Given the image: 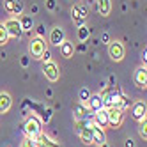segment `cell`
I'll return each instance as SVG.
<instances>
[{"label": "cell", "instance_id": "1", "mask_svg": "<svg viewBox=\"0 0 147 147\" xmlns=\"http://www.w3.org/2000/svg\"><path fill=\"white\" fill-rule=\"evenodd\" d=\"M103 105L105 108H112V107H117V108H128L129 107V101L128 98H124L119 90H110L107 96H103Z\"/></svg>", "mask_w": 147, "mask_h": 147}, {"label": "cell", "instance_id": "2", "mask_svg": "<svg viewBox=\"0 0 147 147\" xmlns=\"http://www.w3.org/2000/svg\"><path fill=\"white\" fill-rule=\"evenodd\" d=\"M41 128H43V124H41V121L36 117V115H30V117L25 121V135L28 136V138H36V136L41 133Z\"/></svg>", "mask_w": 147, "mask_h": 147}, {"label": "cell", "instance_id": "3", "mask_svg": "<svg viewBox=\"0 0 147 147\" xmlns=\"http://www.w3.org/2000/svg\"><path fill=\"white\" fill-rule=\"evenodd\" d=\"M107 115H108V124L112 128H119L122 124V119H124V110L112 107V108H107Z\"/></svg>", "mask_w": 147, "mask_h": 147}, {"label": "cell", "instance_id": "4", "mask_svg": "<svg viewBox=\"0 0 147 147\" xmlns=\"http://www.w3.org/2000/svg\"><path fill=\"white\" fill-rule=\"evenodd\" d=\"M28 50H30V55H32L34 59H41L43 51L46 50V43H45V39L41 37V36L34 37L32 41H30V45H28Z\"/></svg>", "mask_w": 147, "mask_h": 147}, {"label": "cell", "instance_id": "5", "mask_svg": "<svg viewBox=\"0 0 147 147\" xmlns=\"http://www.w3.org/2000/svg\"><path fill=\"white\" fill-rule=\"evenodd\" d=\"M4 25H5V28H7L9 37H16V39H20V37L23 36V28H22V25H20V20L11 18V20H7Z\"/></svg>", "mask_w": 147, "mask_h": 147}, {"label": "cell", "instance_id": "6", "mask_svg": "<svg viewBox=\"0 0 147 147\" xmlns=\"http://www.w3.org/2000/svg\"><path fill=\"white\" fill-rule=\"evenodd\" d=\"M108 53H110L112 60L121 62L124 59V46H122V43H119V41H112L110 46H108Z\"/></svg>", "mask_w": 147, "mask_h": 147}, {"label": "cell", "instance_id": "7", "mask_svg": "<svg viewBox=\"0 0 147 147\" xmlns=\"http://www.w3.org/2000/svg\"><path fill=\"white\" fill-rule=\"evenodd\" d=\"M43 71H45V76L50 82H57L59 76H60V71H59L57 64H53V62H45V64H43Z\"/></svg>", "mask_w": 147, "mask_h": 147}, {"label": "cell", "instance_id": "8", "mask_svg": "<svg viewBox=\"0 0 147 147\" xmlns=\"http://www.w3.org/2000/svg\"><path fill=\"white\" fill-rule=\"evenodd\" d=\"M66 41V34H64V28L60 27H55L53 30L50 32V45L53 46H60L62 43Z\"/></svg>", "mask_w": 147, "mask_h": 147}, {"label": "cell", "instance_id": "9", "mask_svg": "<svg viewBox=\"0 0 147 147\" xmlns=\"http://www.w3.org/2000/svg\"><path fill=\"white\" fill-rule=\"evenodd\" d=\"M34 144H36V147H62L60 144H57V142L51 140L50 136H46L43 131H41L36 138H34Z\"/></svg>", "mask_w": 147, "mask_h": 147}, {"label": "cell", "instance_id": "10", "mask_svg": "<svg viewBox=\"0 0 147 147\" xmlns=\"http://www.w3.org/2000/svg\"><path fill=\"white\" fill-rule=\"evenodd\" d=\"M87 108H89V112H98V110L105 108V105H103V96H101V94L89 96V99H87Z\"/></svg>", "mask_w": 147, "mask_h": 147}, {"label": "cell", "instance_id": "11", "mask_svg": "<svg viewBox=\"0 0 147 147\" xmlns=\"http://www.w3.org/2000/svg\"><path fill=\"white\" fill-rule=\"evenodd\" d=\"M90 129H92V144L101 145V144L107 142V136H105L103 128H99V126H96V124L92 122V124H90Z\"/></svg>", "mask_w": 147, "mask_h": 147}, {"label": "cell", "instance_id": "12", "mask_svg": "<svg viewBox=\"0 0 147 147\" xmlns=\"http://www.w3.org/2000/svg\"><path fill=\"white\" fill-rule=\"evenodd\" d=\"M94 124L99 128H107L108 126V115H107V108H101L98 112H94Z\"/></svg>", "mask_w": 147, "mask_h": 147}, {"label": "cell", "instance_id": "13", "mask_svg": "<svg viewBox=\"0 0 147 147\" xmlns=\"http://www.w3.org/2000/svg\"><path fill=\"white\" fill-rule=\"evenodd\" d=\"M80 138H82V142L83 144H87V145H90L92 144V129H90V124H83V126H80Z\"/></svg>", "mask_w": 147, "mask_h": 147}, {"label": "cell", "instance_id": "14", "mask_svg": "<svg viewBox=\"0 0 147 147\" xmlns=\"http://www.w3.org/2000/svg\"><path fill=\"white\" fill-rule=\"evenodd\" d=\"M131 113H133V119H136V121H142V119H145V103H144V101L135 103V105H133V110H131Z\"/></svg>", "mask_w": 147, "mask_h": 147}, {"label": "cell", "instance_id": "15", "mask_svg": "<svg viewBox=\"0 0 147 147\" xmlns=\"http://www.w3.org/2000/svg\"><path fill=\"white\" fill-rule=\"evenodd\" d=\"M135 83L140 89H145V83H147V71H145V67H138L135 71Z\"/></svg>", "mask_w": 147, "mask_h": 147}, {"label": "cell", "instance_id": "16", "mask_svg": "<svg viewBox=\"0 0 147 147\" xmlns=\"http://www.w3.org/2000/svg\"><path fill=\"white\" fill-rule=\"evenodd\" d=\"M73 113H75L76 121L89 119V108H87V107H83L82 103H78V105H75V107H73Z\"/></svg>", "mask_w": 147, "mask_h": 147}, {"label": "cell", "instance_id": "17", "mask_svg": "<svg viewBox=\"0 0 147 147\" xmlns=\"http://www.w3.org/2000/svg\"><path fill=\"white\" fill-rule=\"evenodd\" d=\"M13 105V99L7 92H0V113H5Z\"/></svg>", "mask_w": 147, "mask_h": 147}, {"label": "cell", "instance_id": "18", "mask_svg": "<svg viewBox=\"0 0 147 147\" xmlns=\"http://www.w3.org/2000/svg\"><path fill=\"white\" fill-rule=\"evenodd\" d=\"M98 11L101 16H108L112 11V2L110 0H98Z\"/></svg>", "mask_w": 147, "mask_h": 147}, {"label": "cell", "instance_id": "19", "mask_svg": "<svg viewBox=\"0 0 147 147\" xmlns=\"http://www.w3.org/2000/svg\"><path fill=\"white\" fill-rule=\"evenodd\" d=\"M73 51H75V46H73V43H69V41H64V43L60 45V53L62 57H73Z\"/></svg>", "mask_w": 147, "mask_h": 147}, {"label": "cell", "instance_id": "20", "mask_svg": "<svg viewBox=\"0 0 147 147\" xmlns=\"http://www.w3.org/2000/svg\"><path fill=\"white\" fill-rule=\"evenodd\" d=\"M71 14H73V20H75V23H76L78 27L85 25V18H83V16L80 14V11H78V5H73V9H71Z\"/></svg>", "mask_w": 147, "mask_h": 147}, {"label": "cell", "instance_id": "21", "mask_svg": "<svg viewBox=\"0 0 147 147\" xmlns=\"http://www.w3.org/2000/svg\"><path fill=\"white\" fill-rule=\"evenodd\" d=\"M20 25H22V28H23V32L27 30H32V27H34V20H32V16H23L22 20H20Z\"/></svg>", "mask_w": 147, "mask_h": 147}, {"label": "cell", "instance_id": "22", "mask_svg": "<svg viewBox=\"0 0 147 147\" xmlns=\"http://www.w3.org/2000/svg\"><path fill=\"white\" fill-rule=\"evenodd\" d=\"M89 36H90V30L85 27V25H82V27H78V39L82 41V43H85V41L89 39Z\"/></svg>", "mask_w": 147, "mask_h": 147}, {"label": "cell", "instance_id": "23", "mask_svg": "<svg viewBox=\"0 0 147 147\" xmlns=\"http://www.w3.org/2000/svg\"><path fill=\"white\" fill-rule=\"evenodd\" d=\"M9 41V34H7V28L4 23H0V45H5Z\"/></svg>", "mask_w": 147, "mask_h": 147}, {"label": "cell", "instance_id": "24", "mask_svg": "<svg viewBox=\"0 0 147 147\" xmlns=\"http://www.w3.org/2000/svg\"><path fill=\"white\" fill-rule=\"evenodd\" d=\"M138 133H140V136H142L144 140L147 138V117L140 121V128H138Z\"/></svg>", "mask_w": 147, "mask_h": 147}, {"label": "cell", "instance_id": "25", "mask_svg": "<svg viewBox=\"0 0 147 147\" xmlns=\"http://www.w3.org/2000/svg\"><path fill=\"white\" fill-rule=\"evenodd\" d=\"M14 4H16V0H4V9H5L7 13H11V14H13Z\"/></svg>", "mask_w": 147, "mask_h": 147}, {"label": "cell", "instance_id": "26", "mask_svg": "<svg viewBox=\"0 0 147 147\" xmlns=\"http://www.w3.org/2000/svg\"><path fill=\"white\" fill-rule=\"evenodd\" d=\"M22 9H23V5H22V0H16L14 9H13V14H22Z\"/></svg>", "mask_w": 147, "mask_h": 147}, {"label": "cell", "instance_id": "27", "mask_svg": "<svg viewBox=\"0 0 147 147\" xmlns=\"http://www.w3.org/2000/svg\"><path fill=\"white\" fill-rule=\"evenodd\" d=\"M89 96H90V92H89L87 89H82V90H80V99H82V101H87Z\"/></svg>", "mask_w": 147, "mask_h": 147}, {"label": "cell", "instance_id": "28", "mask_svg": "<svg viewBox=\"0 0 147 147\" xmlns=\"http://www.w3.org/2000/svg\"><path fill=\"white\" fill-rule=\"evenodd\" d=\"M22 147H36V144H34V138H27L23 140V144H22Z\"/></svg>", "mask_w": 147, "mask_h": 147}, {"label": "cell", "instance_id": "29", "mask_svg": "<svg viewBox=\"0 0 147 147\" xmlns=\"http://www.w3.org/2000/svg\"><path fill=\"white\" fill-rule=\"evenodd\" d=\"M46 7L50 9V11H55V9H57V2H55V0H46Z\"/></svg>", "mask_w": 147, "mask_h": 147}, {"label": "cell", "instance_id": "30", "mask_svg": "<svg viewBox=\"0 0 147 147\" xmlns=\"http://www.w3.org/2000/svg\"><path fill=\"white\" fill-rule=\"evenodd\" d=\"M78 11H80V14H82L83 18H87V16H89V11H87V7H83V5H78Z\"/></svg>", "mask_w": 147, "mask_h": 147}, {"label": "cell", "instance_id": "31", "mask_svg": "<svg viewBox=\"0 0 147 147\" xmlns=\"http://www.w3.org/2000/svg\"><path fill=\"white\" fill-rule=\"evenodd\" d=\"M37 34H39V36L45 34V25H39V27H37Z\"/></svg>", "mask_w": 147, "mask_h": 147}, {"label": "cell", "instance_id": "32", "mask_svg": "<svg viewBox=\"0 0 147 147\" xmlns=\"http://www.w3.org/2000/svg\"><path fill=\"white\" fill-rule=\"evenodd\" d=\"M142 60H144V66H145V62H147V50L144 48V51H142Z\"/></svg>", "mask_w": 147, "mask_h": 147}, {"label": "cell", "instance_id": "33", "mask_svg": "<svg viewBox=\"0 0 147 147\" xmlns=\"http://www.w3.org/2000/svg\"><path fill=\"white\" fill-rule=\"evenodd\" d=\"M126 147H135V142L131 140V138H128V140H126V144H124Z\"/></svg>", "mask_w": 147, "mask_h": 147}, {"label": "cell", "instance_id": "34", "mask_svg": "<svg viewBox=\"0 0 147 147\" xmlns=\"http://www.w3.org/2000/svg\"><path fill=\"white\" fill-rule=\"evenodd\" d=\"M101 39H103V41H105V43H108V39H110V36H108V34H107V32H105V34H103V36H101Z\"/></svg>", "mask_w": 147, "mask_h": 147}, {"label": "cell", "instance_id": "35", "mask_svg": "<svg viewBox=\"0 0 147 147\" xmlns=\"http://www.w3.org/2000/svg\"><path fill=\"white\" fill-rule=\"evenodd\" d=\"M37 11H39V7H37V5H32V13H34V14H36V13H37Z\"/></svg>", "mask_w": 147, "mask_h": 147}, {"label": "cell", "instance_id": "36", "mask_svg": "<svg viewBox=\"0 0 147 147\" xmlns=\"http://www.w3.org/2000/svg\"><path fill=\"white\" fill-rule=\"evenodd\" d=\"M99 147H108V145H107V142H105V144H101V145H99Z\"/></svg>", "mask_w": 147, "mask_h": 147}]
</instances>
